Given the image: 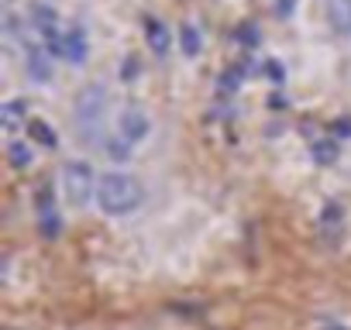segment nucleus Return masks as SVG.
I'll use <instances>...</instances> for the list:
<instances>
[{
	"instance_id": "4",
	"label": "nucleus",
	"mask_w": 351,
	"mask_h": 330,
	"mask_svg": "<svg viewBox=\"0 0 351 330\" xmlns=\"http://www.w3.org/2000/svg\"><path fill=\"white\" fill-rule=\"evenodd\" d=\"M148 131H152V120H148V114H145L141 107L121 110V138H128V141L134 144V141H141Z\"/></svg>"
},
{
	"instance_id": "10",
	"label": "nucleus",
	"mask_w": 351,
	"mask_h": 330,
	"mask_svg": "<svg viewBox=\"0 0 351 330\" xmlns=\"http://www.w3.org/2000/svg\"><path fill=\"white\" fill-rule=\"evenodd\" d=\"M245 69H252V59H248V62H241V66H231V69H224V73L217 76V86H221L224 93H234V90L241 86V76H245Z\"/></svg>"
},
{
	"instance_id": "21",
	"label": "nucleus",
	"mask_w": 351,
	"mask_h": 330,
	"mask_svg": "<svg viewBox=\"0 0 351 330\" xmlns=\"http://www.w3.org/2000/svg\"><path fill=\"white\" fill-rule=\"evenodd\" d=\"M265 73H269V79H276V83H282L286 79V69H282V62H265Z\"/></svg>"
},
{
	"instance_id": "20",
	"label": "nucleus",
	"mask_w": 351,
	"mask_h": 330,
	"mask_svg": "<svg viewBox=\"0 0 351 330\" xmlns=\"http://www.w3.org/2000/svg\"><path fill=\"white\" fill-rule=\"evenodd\" d=\"M238 38H241L245 45H258V31H255V25H241Z\"/></svg>"
},
{
	"instance_id": "5",
	"label": "nucleus",
	"mask_w": 351,
	"mask_h": 330,
	"mask_svg": "<svg viewBox=\"0 0 351 330\" xmlns=\"http://www.w3.org/2000/svg\"><path fill=\"white\" fill-rule=\"evenodd\" d=\"M25 66H28V76H32L35 83H49V79H52V55H49L45 49L28 45V52H25Z\"/></svg>"
},
{
	"instance_id": "1",
	"label": "nucleus",
	"mask_w": 351,
	"mask_h": 330,
	"mask_svg": "<svg viewBox=\"0 0 351 330\" xmlns=\"http://www.w3.org/2000/svg\"><path fill=\"white\" fill-rule=\"evenodd\" d=\"M138 200H141V186L128 173H107V176L97 179V203H100L104 214L124 217L138 207Z\"/></svg>"
},
{
	"instance_id": "8",
	"label": "nucleus",
	"mask_w": 351,
	"mask_h": 330,
	"mask_svg": "<svg viewBox=\"0 0 351 330\" xmlns=\"http://www.w3.org/2000/svg\"><path fill=\"white\" fill-rule=\"evenodd\" d=\"M327 18L341 35H351V0H327Z\"/></svg>"
},
{
	"instance_id": "18",
	"label": "nucleus",
	"mask_w": 351,
	"mask_h": 330,
	"mask_svg": "<svg viewBox=\"0 0 351 330\" xmlns=\"http://www.w3.org/2000/svg\"><path fill=\"white\" fill-rule=\"evenodd\" d=\"M141 73V66H138V59L134 55H128L124 59V66H121V76H124V83H134V76Z\"/></svg>"
},
{
	"instance_id": "2",
	"label": "nucleus",
	"mask_w": 351,
	"mask_h": 330,
	"mask_svg": "<svg viewBox=\"0 0 351 330\" xmlns=\"http://www.w3.org/2000/svg\"><path fill=\"white\" fill-rule=\"evenodd\" d=\"M107 107H110V97H107V86H104V83H90V86H83V90L76 93V103H73V110H76V124H80L83 131H93V127L104 120Z\"/></svg>"
},
{
	"instance_id": "6",
	"label": "nucleus",
	"mask_w": 351,
	"mask_h": 330,
	"mask_svg": "<svg viewBox=\"0 0 351 330\" xmlns=\"http://www.w3.org/2000/svg\"><path fill=\"white\" fill-rule=\"evenodd\" d=\"M86 35H83V28L80 25H73V28H66V62H73V66H83L86 62Z\"/></svg>"
},
{
	"instance_id": "23",
	"label": "nucleus",
	"mask_w": 351,
	"mask_h": 330,
	"mask_svg": "<svg viewBox=\"0 0 351 330\" xmlns=\"http://www.w3.org/2000/svg\"><path fill=\"white\" fill-rule=\"evenodd\" d=\"M327 330H348V327H341V323H330V327H327Z\"/></svg>"
},
{
	"instance_id": "16",
	"label": "nucleus",
	"mask_w": 351,
	"mask_h": 330,
	"mask_svg": "<svg viewBox=\"0 0 351 330\" xmlns=\"http://www.w3.org/2000/svg\"><path fill=\"white\" fill-rule=\"evenodd\" d=\"M104 151H107L110 158L124 162V158L131 155V141H128V138H110V141H104Z\"/></svg>"
},
{
	"instance_id": "13",
	"label": "nucleus",
	"mask_w": 351,
	"mask_h": 330,
	"mask_svg": "<svg viewBox=\"0 0 351 330\" xmlns=\"http://www.w3.org/2000/svg\"><path fill=\"white\" fill-rule=\"evenodd\" d=\"M28 138H35V141H38V144H45V148H56V141H59V138H56V131H52L45 120H38V117H35V120H28Z\"/></svg>"
},
{
	"instance_id": "3",
	"label": "nucleus",
	"mask_w": 351,
	"mask_h": 330,
	"mask_svg": "<svg viewBox=\"0 0 351 330\" xmlns=\"http://www.w3.org/2000/svg\"><path fill=\"white\" fill-rule=\"evenodd\" d=\"M62 183H66V196L73 207H86L90 196H97V179H93V169L86 162H66Z\"/></svg>"
},
{
	"instance_id": "17",
	"label": "nucleus",
	"mask_w": 351,
	"mask_h": 330,
	"mask_svg": "<svg viewBox=\"0 0 351 330\" xmlns=\"http://www.w3.org/2000/svg\"><path fill=\"white\" fill-rule=\"evenodd\" d=\"M38 227H42V234H45V238H56V234L62 231V220H59V214H56V210H45Z\"/></svg>"
},
{
	"instance_id": "9",
	"label": "nucleus",
	"mask_w": 351,
	"mask_h": 330,
	"mask_svg": "<svg viewBox=\"0 0 351 330\" xmlns=\"http://www.w3.org/2000/svg\"><path fill=\"white\" fill-rule=\"evenodd\" d=\"M25 117V100H8L4 107H0V124H4V131H14Z\"/></svg>"
},
{
	"instance_id": "14",
	"label": "nucleus",
	"mask_w": 351,
	"mask_h": 330,
	"mask_svg": "<svg viewBox=\"0 0 351 330\" xmlns=\"http://www.w3.org/2000/svg\"><path fill=\"white\" fill-rule=\"evenodd\" d=\"M313 162H317V165H330V162H337V144H334L330 138L313 141Z\"/></svg>"
},
{
	"instance_id": "11",
	"label": "nucleus",
	"mask_w": 351,
	"mask_h": 330,
	"mask_svg": "<svg viewBox=\"0 0 351 330\" xmlns=\"http://www.w3.org/2000/svg\"><path fill=\"white\" fill-rule=\"evenodd\" d=\"M32 21H35V28H38L42 35H52V31H56V11H52L49 4H35V8H32Z\"/></svg>"
},
{
	"instance_id": "19",
	"label": "nucleus",
	"mask_w": 351,
	"mask_h": 330,
	"mask_svg": "<svg viewBox=\"0 0 351 330\" xmlns=\"http://www.w3.org/2000/svg\"><path fill=\"white\" fill-rule=\"evenodd\" d=\"M330 134H334V138H351V117H337V120L330 124Z\"/></svg>"
},
{
	"instance_id": "7",
	"label": "nucleus",
	"mask_w": 351,
	"mask_h": 330,
	"mask_svg": "<svg viewBox=\"0 0 351 330\" xmlns=\"http://www.w3.org/2000/svg\"><path fill=\"white\" fill-rule=\"evenodd\" d=\"M145 38H148V45H152L155 55H169V28L162 21L145 18Z\"/></svg>"
},
{
	"instance_id": "12",
	"label": "nucleus",
	"mask_w": 351,
	"mask_h": 330,
	"mask_svg": "<svg viewBox=\"0 0 351 330\" xmlns=\"http://www.w3.org/2000/svg\"><path fill=\"white\" fill-rule=\"evenodd\" d=\"M180 45H183V52L193 59V55H200V49H204V38H200V28H193V25H183L180 28Z\"/></svg>"
},
{
	"instance_id": "22",
	"label": "nucleus",
	"mask_w": 351,
	"mask_h": 330,
	"mask_svg": "<svg viewBox=\"0 0 351 330\" xmlns=\"http://www.w3.org/2000/svg\"><path fill=\"white\" fill-rule=\"evenodd\" d=\"M293 11V0H282V14H289Z\"/></svg>"
},
{
	"instance_id": "15",
	"label": "nucleus",
	"mask_w": 351,
	"mask_h": 330,
	"mask_svg": "<svg viewBox=\"0 0 351 330\" xmlns=\"http://www.w3.org/2000/svg\"><path fill=\"white\" fill-rule=\"evenodd\" d=\"M8 158H11L14 169H28V165H32V148L21 144V141H14V144L8 148Z\"/></svg>"
}]
</instances>
